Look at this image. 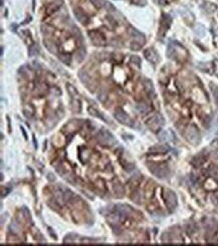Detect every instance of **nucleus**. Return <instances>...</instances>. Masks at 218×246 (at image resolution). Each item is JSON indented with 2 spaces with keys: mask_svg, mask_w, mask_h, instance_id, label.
<instances>
[{
  "mask_svg": "<svg viewBox=\"0 0 218 246\" xmlns=\"http://www.w3.org/2000/svg\"><path fill=\"white\" fill-rule=\"evenodd\" d=\"M96 138L99 141V143L104 146H113L114 144H116V140L113 135L106 130H101L96 134Z\"/></svg>",
  "mask_w": 218,
  "mask_h": 246,
  "instance_id": "nucleus-1",
  "label": "nucleus"
},
{
  "mask_svg": "<svg viewBox=\"0 0 218 246\" xmlns=\"http://www.w3.org/2000/svg\"><path fill=\"white\" fill-rule=\"evenodd\" d=\"M164 123H165V122H164V119H163V117L158 114V115L153 116L152 118H151L150 120L147 122V125L150 127L151 130L157 131V130H159V129L163 125H164Z\"/></svg>",
  "mask_w": 218,
  "mask_h": 246,
  "instance_id": "nucleus-2",
  "label": "nucleus"
},
{
  "mask_svg": "<svg viewBox=\"0 0 218 246\" xmlns=\"http://www.w3.org/2000/svg\"><path fill=\"white\" fill-rule=\"evenodd\" d=\"M164 198H165V202H166V205H167L168 209H170V211L174 210L176 208V206H177V197H176L175 193L170 190H167L165 192Z\"/></svg>",
  "mask_w": 218,
  "mask_h": 246,
  "instance_id": "nucleus-3",
  "label": "nucleus"
},
{
  "mask_svg": "<svg viewBox=\"0 0 218 246\" xmlns=\"http://www.w3.org/2000/svg\"><path fill=\"white\" fill-rule=\"evenodd\" d=\"M185 135H186V138L187 140L190 142L193 145H197L198 143H199V133H198V130L195 127H189V128L186 130V133H185Z\"/></svg>",
  "mask_w": 218,
  "mask_h": 246,
  "instance_id": "nucleus-4",
  "label": "nucleus"
},
{
  "mask_svg": "<svg viewBox=\"0 0 218 246\" xmlns=\"http://www.w3.org/2000/svg\"><path fill=\"white\" fill-rule=\"evenodd\" d=\"M115 118L117 119L121 124H124V125H127V126H133L130 117L122 110L117 111V113L115 114Z\"/></svg>",
  "mask_w": 218,
  "mask_h": 246,
  "instance_id": "nucleus-5",
  "label": "nucleus"
},
{
  "mask_svg": "<svg viewBox=\"0 0 218 246\" xmlns=\"http://www.w3.org/2000/svg\"><path fill=\"white\" fill-rule=\"evenodd\" d=\"M150 170L154 175H156L158 178H161V179H164L169 175V169H168V167H166V166H164V167L155 166L154 169L151 168Z\"/></svg>",
  "mask_w": 218,
  "mask_h": 246,
  "instance_id": "nucleus-6",
  "label": "nucleus"
},
{
  "mask_svg": "<svg viewBox=\"0 0 218 246\" xmlns=\"http://www.w3.org/2000/svg\"><path fill=\"white\" fill-rule=\"evenodd\" d=\"M73 13H75L76 19H78V20L80 21L81 24H83V25H86V24L88 23L90 19H88V17L86 16V14L85 13V12H83V9L76 8L75 10H73Z\"/></svg>",
  "mask_w": 218,
  "mask_h": 246,
  "instance_id": "nucleus-7",
  "label": "nucleus"
},
{
  "mask_svg": "<svg viewBox=\"0 0 218 246\" xmlns=\"http://www.w3.org/2000/svg\"><path fill=\"white\" fill-rule=\"evenodd\" d=\"M88 36L91 37V39L93 40V42L96 45H101V44L105 43V37H104L103 34L99 33V32L91 31L88 33Z\"/></svg>",
  "mask_w": 218,
  "mask_h": 246,
  "instance_id": "nucleus-8",
  "label": "nucleus"
},
{
  "mask_svg": "<svg viewBox=\"0 0 218 246\" xmlns=\"http://www.w3.org/2000/svg\"><path fill=\"white\" fill-rule=\"evenodd\" d=\"M129 31H130L131 35L133 36V38L135 39V42H138V43H140L141 45H143V44L145 43V36H144L140 31H138L137 29L133 28V27H131V28L129 29Z\"/></svg>",
  "mask_w": 218,
  "mask_h": 246,
  "instance_id": "nucleus-9",
  "label": "nucleus"
},
{
  "mask_svg": "<svg viewBox=\"0 0 218 246\" xmlns=\"http://www.w3.org/2000/svg\"><path fill=\"white\" fill-rule=\"evenodd\" d=\"M144 55L145 58L152 63H158V54L153 48H148L144 51Z\"/></svg>",
  "mask_w": 218,
  "mask_h": 246,
  "instance_id": "nucleus-10",
  "label": "nucleus"
},
{
  "mask_svg": "<svg viewBox=\"0 0 218 246\" xmlns=\"http://www.w3.org/2000/svg\"><path fill=\"white\" fill-rule=\"evenodd\" d=\"M170 150L169 146L167 145H156L150 149V152L152 154H165Z\"/></svg>",
  "mask_w": 218,
  "mask_h": 246,
  "instance_id": "nucleus-11",
  "label": "nucleus"
},
{
  "mask_svg": "<svg viewBox=\"0 0 218 246\" xmlns=\"http://www.w3.org/2000/svg\"><path fill=\"white\" fill-rule=\"evenodd\" d=\"M113 190H114V192H115L116 196L119 197V198L123 197L124 193H125V189H124V186L121 185L119 181H118V182L116 181L115 183H113Z\"/></svg>",
  "mask_w": 218,
  "mask_h": 246,
  "instance_id": "nucleus-12",
  "label": "nucleus"
},
{
  "mask_svg": "<svg viewBox=\"0 0 218 246\" xmlns=\"http://www.w3.org/2000/svg\"><path fill=\"white\" fill-rule=\"evenodd\" d=\"M159 140L161 142H169L173 140V135L170 131H161L159 133Z\"/></svg>",
  "mask_w": 218,
  "mask_h": 246,
  "instance_id": "nucleus-13",
  "label": "nucleus"
},
{
  "mask_svg": "<svg viewBox=\"0 0 218 246\" xmlns=\"http://www.w3.org/2000/svg\"><path fill=\"white\" fill-rule=\"evenodd\" d=\"M78 78L83 83H88V81H91V76H88V73H86L85 70H81L80 73H78Z\"/></svg>",
  "mask_w": 218,
  "mask_h": 246,
  "instance_id": "nucleus-14",
  "label": "nucleus"
},
{
  "mask_svg": "<svg viewBox=\"0 0 218 246\" xmlns=\"http://www.w3.org/2000/svg\"><path fill=\"white\" fill-rule=\"evenodd\" d=\"M137 110L140 111L141 114H147L148 111H150V108H149V106L148 105H146V104H139V105L137 106Z\"/></svg>",
  "mask_w": 218,
  "mask_h": 246,
  "instance_id": "nucleus-15",
  "label": "nucleus"
},
{
  "mask_svg": "<svg viewBox=\"0 0 218 246\" xmlns=\"http://www.w3.org/2000/svg\"><path fill=\"white\" fill-rule=\"evenodd\" d=\"M144 86H145L146 91H147L149 94H154V86H153V83H151L149 79H146V81H144Z\"/></svg>",
  "mask_w": 218,
  "mask_h": 246,
  "instance_id": "nucleus-16",
  "label": "nucleus"
},
{
  "mask_svg": "<svg viewBox=\"0 0 218 246\" xmlns=\"http://www.w3.org/2000/svg\"><path fill=\"white\" fill-rule=\"evenodd\" d=\"M9 229L13 232V234H17V233L20 231V226L18 225V223H17L16 221H13V222L10 224V226H9Z\"/></svg>",
  "mask_w": 218,
  "mask_h": 246,
  "instance_id": "nucleus-17",
  "label": "nucleus"
},
{
  "mask_svg": "<svg viewBox=\"0 0 218 246\" xmlns=\"http://www.w3.org/2000/svg\"><path fill=\"white\" fill-rule=\"evenodd\" d=\"M28 53H29V55H30V56L37 55V54L39 53V47H38V45H36V44H33V45H31L30 48H29Z\"/></svg>",
  "mask_w": 218,
  "mask_h": 246,
  "instance_id": "nucleus-18",
  "label": "nucleus"
},
{
  "mask_svg": "<svg viewBox=\"0 0 218 246\" xmlns=\"http://www.w3.org/2000/svg\"><path fill=\"white\" fill-rule=\"evenodd\" d=\"M85 56H86V50L83 49V47H81V48L78 50V53H76V60L80 63V61H81L85 58Z\"/></svg>",
  "mask_w": 218,
  "mask_h": 246,
  "instance_id": "nucleus-19",
  "label": "nucleus"
},
{
  "mask_svg": "<svg viewBox=\"0 0 218 246\" xmlns=\"http://www.w3.org/2000/svg\"><path fill=\"white\" fill-rule=\"evenodd\" d=\"M91 1L96 8H104L106 2V0H91Z\"/></svg>",
  "mask_w": 218,
  "mask_h": 246,
  "instance_id": "nucleus-20",
  "label": "nucleus"
},
{
  "mask_svg": "<svg viewBox=\"0 0 218 246\" xmlns=\"http://www.w3.org/2000/svg\"><path fill=\"white\" fill-rule=\"evenodd\" d=\"M73 198V193L71 192V191H68V190H65L63 193V199H64V202H69L71 199Z\"/></svg>",
  "mask_w": 218,
  "mask_h": 246,
  "instance_id": "nucleus-21",
  "label": "nucleus"
},
{
  "mask_svg": "<svg viewBox=\"0 0 218 246\" xmlns=\"http://www.w3.org/2000/svg\"><path fill=\"white\" fill-rule=\"evenodd\" d=\"M44 45L47 47V49H48L49 51H50V53H56L55 45H54L53 42H45V41H44Z\"/></svg>",
  "mask_w": 218,
  "mask_h": 246,
  "instance_id": "nucleus-22",
  "label": "nucleus"
},
{
  "mask_svg": "<svg viewBox=\"0 0 218 246\" xmlns=\"http://www.w3.org/2000/svg\"><path fill=\"white\" fill-rule=\"evenodd\" d=\"M59 59L65 64H69V63H71V56H69L68 54H61V55L59 56Z\"/></svg>",
  "mask_w": 218,
  "mask_h": 246,
  "instance_id": "nucleus-23",
  "label": "nucleus"
},
{
  "mask_svg": "<svg viewBox=\"0 0 218 246\" xmlns=\"http://www.w3.org/2000/svg\"><path fill=\"white\" fill-rule=\"evenodd\" d=\"M209 175L213 178H218V168L211 167L209 169Z\"/></svg>",
  "mask_w": 218,
  "mask_h": 246,
  "instance_id": "nucleus-24",
  "label": "nucleus"
},
{
  "mask_svg": "<svg viewBox=\"0 0 218 246\" xmlns=\"http://www.w3.org/2000/svg\"><path fill=\"white\" fill-rule=\"evenodd\" d=\"M88 111H90V114H91V116L96 117V118L103 119V116L100 115V114H99V111H96V110H95V109H94V108H91V106H90V108H88Z\"/></svg>",
  "mask_w": 218,
  "mask_h": 246,
  "instance_id": "nucleus-25",
  "label": "nucleus"
},
{
  "mask_svg": "<svg viewBox=\"0 0 218 246\" xmlns=\"http://www.w3.org/2000/svg\"><path fill=\"white\" fill-rule=\"evenodd\" d=\"M68 93L71 94L73 98H75V96H78V91H76V88H73V86H71V84H68Z\"/></svg>",
  "mask_w": 218,
  "mask_h": 246,
  "instance_id": "nucleus-26",
  "label": "nucleus"
},
{
  "mask_svg": "<svg viewBox=\"0 0 218 246\" xmlns=\"http://www.w3.org/2000/svg\"><path fill=\"white\" fill-rule=\"evenodd\" d=\"M112 229H113V232L115 233V234H117V235L122 233V228H121L120 226H118L117 224L112 225Z\"/></svg>",
  "mask_w": 218,
  "mask_h": 246,
  "instance_id": "nucleus-27",
  "label": "nucleus"
},
{
  "mask_svg": "<svg viewBox=\"0 0 218 246\" xmlns=\"http://www.w3.org/2000/svg\"><path fill=\"white\" fill-rule=\"evenodd\" d=\"M131 61L134 63V64H137L138 66H140V64H141V58L137 55L132 56V58H131Z\"/></svg>",
  "mask_w": 218,
  "mask_h": 246,
  "instance_id": "nucleus-28",
  "label": "nucleus"
},
{
  "mask_svg": "<svg viewBox=\"0 0 218 246\" xmlns=\"http://www.w3.org/2000/svg\"><path fill=\"white\" fill-rule=\"evenodd\" d=\"M106 98H108V94H106V91H103V93H101L99 94V100H100L101 103H105Z\"/></svg>",
  "mask_w": 218,
  "mask_h": 246,
  "instance_id": "nucleus-29",
  "label": "nucleus"
},
{
  "mask_svg": "<svg viewBox=\"0 0 218 246\" xmlns=\"http://www.w3.org/2000/svg\"><path fill=\"white\" fill-rule=\"evenodd\" d=\"M141 44L140 43H138V42H135L134 41L132 44H131V48L133 49V50H139V49L141 48Z\"/></svg>",
  "mask_w": 218,
  "mask_h": 246,
  "instance_id": "nucleus-30",
  "label": "nucleus"
},
{
  "mask_svg": "<svg viewBox=\"0 0 218 246\" xmlns=\"http://www.w3.org/2000/svg\"><path fill=\"white\" fill-rule=\"evenodd\" d=\"M104 8H106V10H112V11L115 10V6H114L113 4H111L110 2H108V1L106 2V5H105Z\"/></svg>",
  "mask_w": 218,
  "mask_h": 246,
  "instance_id": "nucleus-31",
  "label": "nucleus"
},
{
  "mask_svg": "<svg viewBox=\"0 0 218 246\" xmlns=\"http://www.w3.org/2000/svg\"><path fill=\"white\" fill-rule=\"evenodd\" d=\"M132 199L135 201L136 203H140L141 201V197H140V194L139 193H135L134 195L132 196Z\"/></svg>",
  "mask_w": 218,
  "mask_h": 246,
  "instance_id": "nucleus-32",
  "label": "nucleus"
},
{
  "mask_svg": "<svg viewBox=\"0 0 218 246\" xmlns=\"http://www.w3.org/2000/svg\"><path fill=\"white\" fill-rule=\"evenodd\" d=\"M213 94H214V96H215V101H216V103H217V105H218V88H216V89H213Z\"/></svg>",
  "mask_w": 218,
  "mask_h": 246,
  "instance_id": "nucleus-33",
  "label": "nucleus"
},
{
  "mask_svg": "<svg viewBox=\"0 0 218 246\" xmlns=\"http://www.w3.org/2000/svg\"><path fill=\"white\" fill-rule=\"evenodd\" d=\"M47 179H48V181H50V182H53V181L55 180V178H54V176H53L51 173H48V174H47Z\"/></svg>",
  "mask_w": 218,
  "mask_h": 246,
  "instance_id": "nucleus-34",
  "label": "nucleus"
}]
</instances>
